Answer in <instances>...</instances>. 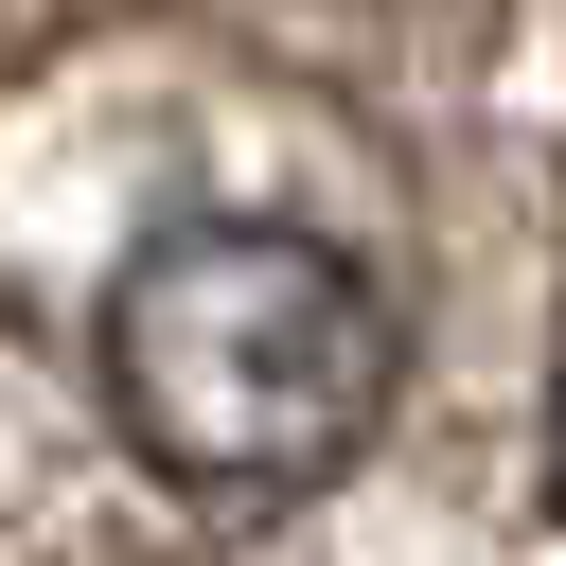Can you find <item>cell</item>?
Returning a JSON list of instances; mask_svg holds the SVG:
<instances>
[{"mask_svg": "<svg viewBox=\"0 0 566 566\" xmlns=\"http://www.w3.org/2000/svg\"><path fill=\"white\" fill-rule=\"evenodd\" d=\"M407 389L389 283L301 212H177L106 283V407L195 495H301L336 478Z\"/></svg>", "mask_w": 566, "mask_h": 566, "instance_id": "obj_1", "label": "cell"}, {"mask_svg": "<svg viewBox=\"0 0 566 566\" xmlns=\"http://www.w3.org/2000/svg\"><path fill=\"white\" fill-rule=\"evenodd\" d=\"M548 513H566V460H548Z\"/></svg>", "mask_w": 566, "mask_h": 566, "instance_id": "obj_2", "label": "cell"}]
</instances>
